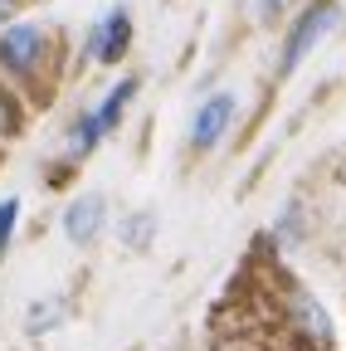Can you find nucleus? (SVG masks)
Wrapping results in <instances>:
<instances>
[{"mask_svg":"<svg viewBox=\"0 0 346 351\" xmlns=\"http://www.w3.org/2000/svg\"><path fill=\"white\" fill-rule=\"evenodd\" d=\"M137 98V78H122L117 88H112V93L93 108V112H83L78 122H73V137H69V152L73 156H88L103 137H108V132L122 122V112H127V103H132Z\"/></svg>","mask_w":346,"mask_h":351,"instance_id":"obj_1","label":"nucleus"},{"mask_svg":"<svg viewBox=\"0 0 346 351\" xmlns=\"http://www.w3.org/2000/svg\"><path fill=\"white\" fill-rule=\"evenodd\" d=\"M336 20H341V10H336V0H317V5H308L297 15V25H293V34L283 39V73H293L302 59H308L317 44L336 29Z\"/></svg>","mask_w":346,"mask_h":351,"instance_id":"obj_2","label":"nucleus"},{"mask_svg":"<svg viewBox=\"0 0 346 351\" xmlns=\"http://www.w3.org/2000/svg\"><path fill=\"white\" fill-rule=\"evenodd\" d=\"M45 59V29L39 25H5L0 29V69L15 73V78H29Z\"/></svg>","mask_w":346,"mask_h":351,"instance_id":"obj_3","label":"nucleus"},{"mask_svg":"<svg viewBox=\"0 0 346 351\" xmlns=\"http://www.w3.org/2000/svg\"><path fill=\"white\" fill-rule=\"evenodd\" d=\"M234 93H214V98H205L200 108H195V117H190V147L195 152H210V147H220L225 142V132L234 127Z\"/></svg>","mask_w":346,"mask_h":351,"instance_id":"obj_4","label":"nucleus"},{"mask_svg":"<svg viewBox=\"0 0 346 351\" xmlns=\"http://www.w3.org/2000/svg\"><path fill=\"white\" fill-rule=\"evenodd\" d=\"M127 44H132V20H127V10H108L88 34V59L93 64H117L127 54Z\"/></svg>","mask_w":346,"mask_h":351,"instance_id":"obj_5","label":"nucleus"},{"mask_svg":"<svg viewBox=\"0 0 346 351\" xmlns=\"http://www.w3.org/2000/svg\"><path fill=\"white\" fill-rule=\"evenodd\" d=\"M103 219H108V205H103L98 195H83V200H73V205L64 210V234H69L73 244H93V239L103 234Z\"/></svg>","mask_w":346,"mask_h":351,"instance_id":"obj_6","label":"nucleus"},{"mask_svg":"<svg viewBox=\"0 0 346 351\" xmlns=\"http://www.w3.org/2000/svg\"><path fill=\"white\" fill-rule=\"evenodd\" d=\"M293 322H297V332L308 337V341H317V351L332 346V322H327V313H322V302H312L308 293L293 298Z\"/></svg>","mask_w":346,"mask_h":351,"instance_id":"obj_7","label":"nucleus"},{"mask_svg":"<svg viewBox=\"0 0 346 351\" xmlns=\"http://www.w3.org/2000/svg\"><path fill=\"white\" fill-rule=\"evenodd\" d=\"M15 219H20V200H0V254L15 239Z\"/></svg>","mask_w":346,"mask_h":351,"instance_id":"obj_8","label":"nucleus"},{"mask_svg":"<svg viewBox=\"0 0 346 351\" xmlns=\"http://www.w3.org/2000/svg\"><path fill=\"white\" fill-rule=\"evenodd\" d=\"M288 0H258V20H269V15H283Z\"/></svg>","mask_w":346,"mask_h":351,"instance_id":"obj_9","label":"nucleus"},{"mask_svg":"<svg viewBox=\"0 0 346 351\" xmlns=\"http://www.w3.org/2000/svg\"><path fill=\"white\" fill-rule=\"evenodd\" d=\"M15 10H20V0H0V20H10Z\"/></svg>","mask_w":346,"mask_h":351,"instance_id":"obj_10","label":"nucleus"}]
</instances>
